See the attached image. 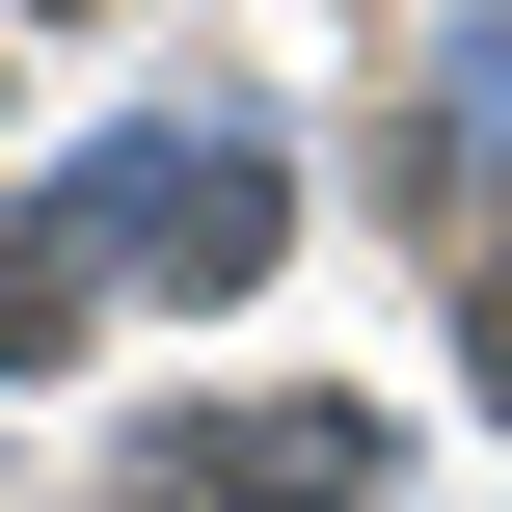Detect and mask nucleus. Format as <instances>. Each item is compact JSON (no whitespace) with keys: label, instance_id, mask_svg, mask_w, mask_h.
Listing matches in <instances>:
<instances>
[{"label":"nucleus","instance_id":"obj_3","mask_svg":"<svg viewBox=\"0 0 512 512\" xmlns=\"http://www.w3.org/2000/svg\"><path fill=\"white\" fill-rule=\"evenodd\" d=\"M54 351H81V243L27 216V243H0V378H54Z\"/></svg>","mask_w":512,"mask_h":512},{"label":"nucleus","instance_id":"obj_1","mask_svg":"<svg viewBox=\"0 0 512 512\" xmlns=\"http://www.w3.org/2000/svg\"><path fill=\"white\" fill-rule=\"evenodd\" d=\"M54 243H108L135 297H243V270L297 243V162H270V135H189V108H162V135H108V162H81V216H54Z\"/></svg>","mask_w":512,"mask_h":512},{"label":"nucleus","instance_id":"obj_2","mask_svg":"<svg viewBox=\"0 0 512 512\" xmlns=\"http://www.w3.org/2000/svg\"><path fill=\"white\" fill-rule=\"evenodd\" d=\"M135 486H216V512H351L378 486V405H162Z\"/></svg>","mask_w":512,"mask_h":512},{"label":"nucleus","instance_id":"obj_4","mask_svg":"<svg viewBox=\"0 0 512 512\" xmlns=\"http://www.w3.org/2000/svg\"><path fill=\"white\" fill-rule=\"evenodd\" d=\"M459 351H486V405H512V270H486V324H459Z\"/></svg>","mask_w":512,"mask_h":512}]
</instances>
